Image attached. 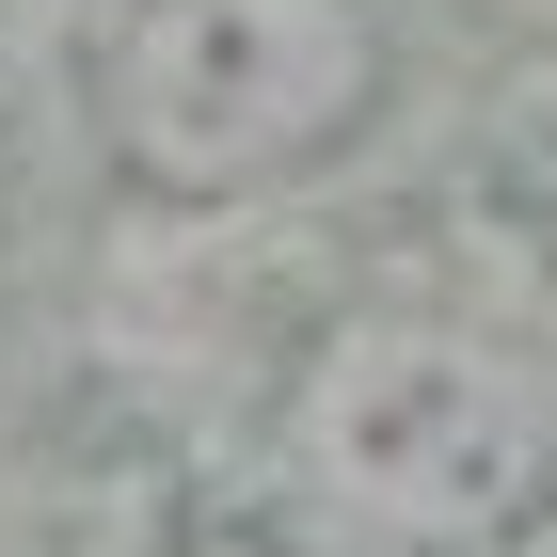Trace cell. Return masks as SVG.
Masks as SVG:
<instances>
[{"label": "cell", "instance_id": "cell-1", "mask_svg": "<svg viewBox=\"0 0 557 557\" xmlns=\"http://www.w3.org/2000/svg\"><path fill=\"white\" fill-rule=\"evenodd\" d=\"M287 462L383 557H510L557 525V398L494 335L446 319H335L302 350Z\"/></svg>", "mask_w": 557, "mask_h": 557}, {"label": "cell", "instance_id": "cell-2", "mask_svg": "<svg viewBox=\"0 0 557 557\" xmlns=\"http://www.w3.org/2000/svg\"><path fill=\"white\" fill-rule=\"evenodd\" d=\"M383 112V16L367 0H128L96 33V128L160 208H239L319 175Z\"/></svg>", "mask_w": 557, "mask_h": 557}, {"label": "cell", "instance_id": "cell-3", "mask_svg": "<svg viewBox=\"0 0 557 557\" xmlns=\"http://www.w3.org/2000/svg\"><path fill=\"white\" fill-rule=\"evenodd\" d=\"M16 16H128V0H16Z\"/></svg>", "mask_w": 557, "mask_h": 557}, {"label": "cell", "instance_id": "cell-4", "mask_svg": "<svg viewBox=\"0 0 557 557\" xmlns=\"http://www.w3.org/2000/svg\"><path fill=\"white\" fill-rule=\"evenodd\" d=\"M191 557H271V542H191Z\"/></svg>", "mask_w": 557, "mask_h": 557}]
</instances>
